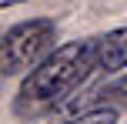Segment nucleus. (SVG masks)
I'll list each match as a JSON object with an SVG mask.
<instances>
[{
  "label": "nucleus",
  "instance_id": "obj_2",
  "mask_svg": "<svg viewBox=\"0 0 127 124\" xmlns=\"http://www.w3.org/2000/svg\"><path fill=\"white\" fill-rule=\"evenodd\" d=\"M57 47V24L50 17H30L0 34V74H27Z\"/></svg>",
  "mask_w": 127,
  "mask_h": 124
},
{
  "label": "nucleus",
  "instance_id": "obj_1",
  "mask_svg": "<svg viewBox=\"0 0 127 124\" xmlns=\"http://www.w3.org/2000/svg\"><path fill=\"white\" fill-rule=\"evenodd\" d=\"M127 67V27H114L107 34L57 44L27 77L20 81L13 114L17 118H40V114L70 101L90 77L117 74Z\"/></svg>",
  "mask_w": 127,
  "mask_h": 124
},
{
  "label": "nucleus",
  "instance_id": "obj_3",
  "mask_svg": "<svg viewBox=\"0 0 127 124\" xmlns=\"http://www.w3.org/2000/svg\"><path fill=\"white\" fill-rule=\"evenodd\" d=\"M90 107H114V111H127V74L114 77L110 84H104L100 91L90 97Z\"/></svg>",
  "mask_w": 127,
  "mask_h": 124
},
{
  "label": "nucleus",
  "instance_id": "obj_5",
  "mask_svg": "<svg viewBox=\"0 0 127 124\" xmlns=\"http://www.w3.org/2000/svg\"><path fill=\"white\" fill-rule=\"evenodd\" d=\"M17 3H24V0H0V10H7V7H17Z\"/></svg>",
  "mask_w": 127,
  "mask_h": 124
},
{
  "label": "nucleus",
  "instance_id": "obj_4",
  "mask_svg": "<svg viewBox=\"0 0 127 124\" xmlns=\"http://www.w3.org/2000/svg\"><path fill=\"white\" fill-rule=\"evenodd\" d=\"M117 118H121V111H114V107H87L64 124H117Z\"/></svg>",
  "mask_w": 127,
  "mask_h": 124
}]
</instances>
